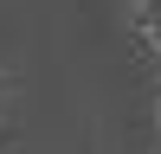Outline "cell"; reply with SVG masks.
<instances>
[{
  "label": "cell",
  "mask_w": 161,
  "mask_h": 154,
  "mask_svg": "<svg viewBox=\"0 0 161 154\" xmlns=\"http://www.w3.org/2000/svg\"><path fill=\"white\" fill-rule=\"evenodd\" d=\"M142 32L161 45V0H142Z\"/></svg>",
  "instance_id": "cell-1"
}]
</instances>
